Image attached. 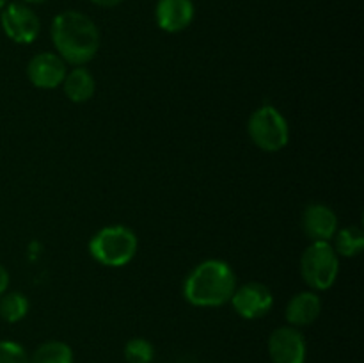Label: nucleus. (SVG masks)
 I'll list each match as a JSON object with an SVG mask.
<instances>
[{
	"label": "nucleus",
	"instance_id": "f257e3e1",
	"mask_svg": "<svg viewBox=\"0 0 364 363\" xmlns=\"http://www.w3.org/2000/svg\"><path fill=\"white\" fill-rule=\"evenodd\" d=\"M52 34L55 53L71 66H85L100 50V31L95 21L80 11H63L52 21Z\"/></svg>",
	"mask_w": 364,
	"mask_h": 363
},
{
	"label": "nucleus",
	"instance_id": "f03ea898",
	"mask_svg": "<svg viewBox=\"0 0 364 363\" xmlns=\"http://www.w3.org/2000/svg\"><path fill=\"white\" fill-rule=\"evenodd\" d=\"M237 288V274L224 260L210 258L196 265L183 281V298L192 306L217 308L230 302Z\"/></svg>",
	"mask_w": 364,
	"mask_h": 363
},
{
	"label": "nucleus",
	"instance_id": "7ed1b4c3",
	"mask_svg": "<svg viewBox=\"0 0 364 363\" xmlns=\"http://www.w3.org/2000/svg\"><path fill=\"white\" fill-rule=\"evenodd\" d=\"M137 249V235L123 224L102 228L89 241V255L107 267H124L135 258Z\"/></svg>",
	"mask_w": 364,
	"mask_h": 363
},
{
	"label": "nucleus",
	"instance_id": "20e7f679",
	"mask_svg": "<svg viewBox=\"0 0 364 363\" xmlns=\"http://www.w3.org/2000/svg\"><path fill=\"white\" fill-rule=\"evenodd\" d=\"M340 256L331 242H311L301 256V276L311 290H327L336 283Z\"/></svg>",
	"mask_w": 364,
	"mask_h": 363
},
{
	"label": "nucleus",
	"instance_id": "39448f33",
	"mask_svg": "<svg viewBox=\"0 0 364 363\" xmlns=\"http://www.w3.org/2000/svg\"><path fill=\"white\" fill-rule=\"evenodd\" d=\"M251 141L267 153L281 152L290 141L288 121L274 105H262L251 114L247 123Z\"/></svg>",
	"mask_w": 364,
	"mask_h": 363
},
{
	"label": "nucleus",
	"instance_id": "423d86ee",
	"mask_svg": "<svg viewBox=\"0 0 364 363\" xmlns=\"http://www.w3.org/2000/svg\"><path fill=\"white\" fill-rule=\"evenodd\" d=\"M0 23L11 41L18 45H31L41 31V21L34 9L21 2H11L0 11Z\"/></svg>",
	"mask_w": 364,
	"mask_h": 363
},
{
	"label": "nucleus",
	"instance_id": "0eeeda50",
	"mask_svg": "<svg viewBox=\"0 0 364 363\" xmlns=\"http://www.w3.org/2000/svg\"><path fill=\"white\" fill-rule=\"evenodd\" d=\"M230 302L242 319L255 320L262 319L272 310L274 294L267 285L259 281H249V283L237 285Z\"/></svg>",
	"mask_w": 364,
	"mask_h": 363
},
{
	"label": "nucleus",
	"instance_id": "6e6552de",
	"mask_svg": "<svg viewBox=\"0 0 364 363\" xmlns=\"http://www.w3.org/2000/svg\"><path fill=\"white\" fill-rule=\"evenodd\" d=\"M306 338L299 327L281 326L269 337V356L272 363H304Z\"/></svg>",
	"mask_w": 364,
	"mask_h": 363
},
{
	"label": "nucleus",
	"instance_id": "1a4fd4ad",
	"mask_svg": "<svg viewBox=\"0 0 364 363\" xmlns=\"http://www.w3.org/2000/svg\"><path fill=\"white\" fill-rule=\"evenodd\" d=\"M66 63L57 53L41 52L27 64V77L34 88L55 89L66 77Z\"/></svg>",
	"mask_w": 364,
	"mask_h": 363
},
{
	"label": "nucleus",
	"instance_id": "9d476101",
	"mask_svg": "<svg viewBox=\"0 0 364 363\" xmlns=\"http://www.w3.org/2000/svg\"><path fill=\"white\" fill-rule=\"evenodd\" d=\"M301 224L311 242H331L338 231V216L331 206L313 203L306 206Z\"/></svg>",
	"mask_w": 364,
	"mask_h": 363
},
{
	"label": "nucleus",
	"instance_id": "9b49d317",
	"mask_svg": "<svg viewBox=\"0 0 364 363\" xmlns=\"http://www.w3.org/2000/svg\"><path fill=\"white\" fill-rule=\"evenodd\" d=\"M196 16V6L192 0H159L155 7L156 25L164 32L176 34L191 27Z\"/></svg>",
	"mask_w": 364,
	"mask_h": 363
},
{
	"label": "nucleus",
	"instance_id": "f8f14e48",
	"mask_svg": "<svg viewBox=\"0 0 364 363\" xmlns=\"http://www.w3.org/2000/svg\"><path fill=\"white\" fill-rule=\"evenodd\" d=\"M322 313V299L315 290L299 292L297 295L288 301L287 305V320L294 327L311 326Z\"/></svg>",
	"mask_w": 364,
	"mask_h": 363
},
{
	"label": "nucleus",
	"instance_id": "ddd939ff",
	"mask_svg": "<svg viewBox=\"0 0 364 363\" xmlns=\"http://www.w3.org/2000/svg\"><path fill=\"white\" fill-rule=\"evenodd\" d=\"M64 95L73 103H85L95 96L96 80L91 71L84 66H75L66 73L63 80Z\"/></svg>",
	"mask_w": 364,
	"mask_h": 363
},
{
	"label": "nucleus",
	"instance_id": "4468645a",
	"mask_svg": "<svg viewBox=\"0 0 364 363\" xmlns=\"http://www.w3.org/2000/svg\"><path fill=\"white\" fill-rule=\"evenodd\" d=\"M334 251L338 256H358L364 248V231L361 226L341 228L334 235Z\"/></svg>",
	"mask_w": 364,
	"mask_h": 363
},
{
	"label": "nucleus",
	"instance_id": "2eb2a0df",
	"mask_svg": "<svg viewBox=\"0 0 364 363\" xmlns=\"http://www.w3.org/2000/svg\"><path fill=\"white\" fill-rule=\"evenodd\" d=\"M31 363H73V351L66 342L48 340L36 349Z\"/></svg>",
	"mask_w": 364,
	"mask_h": 363
},
{
	"label": "nucleus",
	"instance_id": "dca6fc26",
	"mask_svg": "<svg viewBox=\"0 0 364 363\" xmlns=\"http://www.w3.org/2000/svg\"><path fill=\"white\" fill-rule=\"evenodd\" d=\"M28 313V299L20 292H6L0 298V317L6 322H20Z\"/></svg>",
	"mask_w": 364,
	"mask_h": 363
},
{
	"label": "nucleus",
	"instance_id": "f3484780",
	"mask_svg": "<svg viewBox=\"0 0 364 363\" xmlns=\"http://www.w3.org/2000/svg\"><path fill=\"white\" fill-rule=\"evenodd\" d=\"M155 358V347L146 338H132L124 345V359L128 363H151Z\"/></svg>",
	"mask_w": 364,
	"mask_h": 363
},
{
	"label": "nucleus",
	"instance_id": "a211bd4d",
	"mask_svg": "<svg viewBox=\"0 0 364 363\" xmlns=\"http://www.w3.org/2000/svg\"><path fill=\"white\" fill-rule=\"evenodd\" d=\"M0 363H31V356L16 342L0 340Z\"/></svg>",
	"mask_w": 364,
	"mask_h": 363
},
{
	"label": "nucleus",
	"instance_id": "6ab92c4d",
	"mask_svg": "<svg viewBox=\"0 0 364 363\" xmlns=\"http://www.w3.org/2000/svg\"><path fill=\"white\" fill-rule=\"evenodd\" d=\"M7 287H9V273L6 270V267L0 265V298L6 294Z\"/></svg>",
	"mask_w": 364,
	"mask_h": 363
},
{
	"label": "nucleus",
	"instance_id": "aec40b11",
	"mask_svg": "<svg viewBox=\"0 0 364 363\" xmlns=\"http://www.w3.org/2000/svg\"><path fill=\"white\" fill-rule=\"evenodd\" d=\"M91 2L100 7H117L119 4H123V0H91Z\"/></svg>",
	"mask_w": 364,
	"mask_h": 363
},
{
	"label": "nucleus",
	"instance_id": "412c9836",
	"mask_svg": "<svg viewBox=\"0 0 364 363\" xmlns=\"http://www.w3.org/2000/svg\"><path fill=\"white\" fill-rule=\"evenodd\" d=\"M46 0H23V4H43Z\"/></svg>",
	"mask_w": 364,
	"mask_h": 363
},
{
	"label": "nucleus",
	"instance_id": "4be33fe9",
	"mask_svg": "<svg viewBox=\"0 0 364 363\" xmlns=\"http://www.w3.org/2000/svg\"><path fill=\"white\" fill-rule=\"evenodd\" d=\"M6 6H7V0H0V11H2Z\"/></svg>",
	"mask_w": 364,
	"mask_h": 363
}]
</instances>
